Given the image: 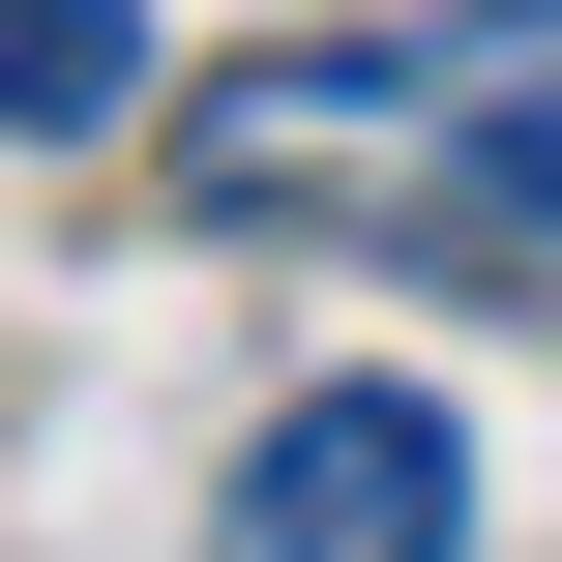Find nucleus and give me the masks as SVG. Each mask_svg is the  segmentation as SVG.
<instances>
[{"label": "nucleus", "mask_w": 562, "mask_h": 562, "mask_svg": "<svg viewBox=\"0 0 562 562\" xmlns=\"http://www.w3.org/2000/svg\"><path fill=\"white\" fill-rule=\"evenodd\" d=\"M178 207L562 326V0H415V30H267V59H207V89H178Z\"/></svg>", "instance_id": "f257e3e1"}, {"label": "nucleus", "mask_w": 562, "mask_h": 562, "mask_svg": "<svg viewBox=\"0 0 562 562\" xmlns=\"http://www.w3.org/2000/svg\"><path fill=\"white\" fill-rule=\"evenodd\" d=\"M207 562H474V415H445V385H296V415L237 445Z\"/></svg>", "instance_id": "f03ea898"}, {"label": "nucleus", "mask_w": 562, "mask_h": 562, "mask_svg": "<svg viewBox=\"0 0 562 562\" xmlns=\"http://www.w3.org/2000/svg\"><path fill=\"white\" fill-rule=\"evenodd\" d=\"M148 119V0H0V148H119Z\"/></svg>", "instance_id": "7ed1b4c3"}]
</instances>
